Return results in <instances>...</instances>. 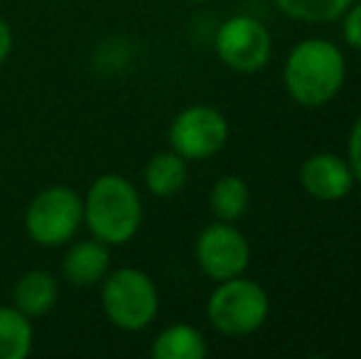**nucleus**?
I'll use <instances>...</instances> for the list:
<instances>
[{
	"instance_id": "obj_1",
	"label": "nucleus",
	"mask_w": 361,
	"mask_h": 359,
	"mask_svg": "<svg viewBox=\"0 0 361 359\" xmlns=\"http://www.w3.org/2000/svg\"><path fill=\"white\" fill-rule=\"evenodd\" d=\"M84 221L106 246L128 244L143 221V202L133 182L114 173L96 178L84 197Z\"/></svg>"
},
{
	"instance_id": "obj_16",
	"label": "nucleus",
	"mask_w": 361,
	"mask_h": 359,
	"mask_svg": "<svg viewBox=\"0 0 361 359\" xmlns=\"http://www.w3.org/2000/svg\"><path fill=\"white\" fill-rule=\"evenodd\" d=\"M283 13L305 23H332L342 18L352 0H276Z\"/></svg>"
},
{
	"instance_id": "obj_4",
	"label": "nucleus",
	"mask_w": 361,
	"mask_h": 359,
	"mask_svg": "<svg viewBox=\"0 0 361 359\" xmlns=\"http://www.w3.org/2000/svg\"><path fill=\"white\" fill-rule=\"evenodd\" d=\"M84 221V200L72 187L54 185L32 197L25 212L27 236L39 246H62L72 241Z\"/></svg>"
},
{
	"instance_id": "obj_10",
	"label": "nucleus",
	"mask_w": 361,
	"mask_h": 359,
	"mask_svg": "<svg viewBox=\"0 0 361 359\" xmlns=\"http://www.w3.org/2000/svg\"><path fill=\"white\" fill-rule=\"evenodd\" d=\"M111 254L109 246L99 239H81L74 241L67 249L62 261V273L72 286L91 288L109 276Z\"/></svg>"
},
{
	"instance_id": "obj_15",
	"label": "nucleus",
	"mask_w": 361,
	"mask_h": 359,
	"mask_svg": "<svg viewBox=\"0 0 361 359\" xmlns=\"http://www.w3.org/2000/svg\"><path fill=\"white\" fill-rule=\"evenodd\" d=\"M212 212L221 221H233L246 212L248 207V187L238 175H224L214 182L209 195Z\"/></svg>"
},
{
	"instance_id": "obj_6",
	"label": "nucleus",
	"mask_w": 361,
	"mask_h": 359,
	"mask_svg": "<svg viewBox=\"0 0 361 359\" xmlns=\"http://www.w3.org/2000/svg\"><path fill=\"white\" fill-rule=\"evenodd\" d=\"M228 140V123L212 106H190L170 126V145L185 160L216 155Z\"/></svg>"
},
{
	"instance_id": "obj_20",
	"label": "nucleus",
	"mask_w": 361,
	"mask_h": 359,
	"mask_svg": "<svg viewBox=\"0 0 361 359\" xmlns=\"http://www.w3.org/2000/svg\"><path fill=\"white\" fill-rule=\"evenodd\" d=\"M190 3H207V0H190Z\"/></svg>"
},
{
	"instance_id": "obj_5",
	"label": "nucleus",
	"mask_w": 361,
	"mask_h": 359,
	"mask_svg": "<svg viewBox=\"0 0 361 359\" xmlns=\"http://www.w3.org/2000/svg\"><path fill=\"white\" fill-rule=\"evenodd\" d=\"M212 325L224 335H251L268 317V296L258 283L236 276L221 281V286L212 293L209 305Z\"/></svg>"
},
{
	"instance_id": "obj_2",
	"label": "nucleus",
	"mask_w": 361,
	"mask_h": 359,
	"mask_svg": "<svg viewBox=\"0 0 361 359\" xmlns=\"http://www.w3.org/2000/svg\"><path fill=\"white\" fill-rule=\"evenodd\" d=\"M344 57L327 39H305L295 44L286 64V89L298 104L324 106L344 84Z\"/></svg>"
},
{
	"instance_id": "obj_9",
	"label": "nucleus",
	"mask_w": 361,
	"mask_h": 359,
	"mask_svg": "<svg viewBox=\"0 0 361 359\" xmlns=\"http://www.w3.org/2000/svg\"><path fill=\"white\" fill-rule=\"evenodd\" d=\"M300 182L302 187L322 202H337L347 197L354 187L352 168L344 163L339 155L332 153H319L312 155L300 170Z\"/></svg>"
},
{
	"instance_id": "obj_14",
	"label": "nucleus",
	"mask_w": 361,
	"mask_h": 359,
	"mask_svg": "<svg viewBox=\"0 0 361 359\" xmlns=\"http://www.w3.org/2000/svg\"><path fill=\"white\" fill-rule=\"evenodd\" d=\"M187 182V160L175 150L157 153L145 165V185L152 195L170 197L180 192Z\"/></svg>"
},
{
	"instance_id": "obj_11",
	"label": "nucleus",
	"mask_w": 361,
	"mask_h": 359,
	"mask_svg": "<svg viewBox=\"0 0 361 359\" xmlns=\"http://www.w3.org/2000/svg\"><path fill=\"white\" fill-rule=\"evenodd\" d=\"M59 296L57 278L47 271H30L18 278L13 291V305L27 317H42L54 308Z\"/></svg>"
},
{
	"instance_id": "obj_12",
	"label": "nucleus",
	"mask_w": 361,
	"mask_h": 359,
	"mask_svg": "<svg viewBox=\"0 0 361 359\" xmlns=\"http://www.w3.org/2000/svg\"><path fill=\"white\" fill-rule=\"evenodd\" d=\"M207 340L192 325H170L155 337L150 355L155 359H202L207 355Z\"/></svg>"
},
{
	"instance_id": "obj_19",
	"label": "nucleus",
	"mask_w": 361,
	"mask_h": 359,
	"mask_svg": "<svg viewBox=\"0 0 361 359\" xmlns=\"http://www.w3.org/2000/svg\"><path fill=\"white\" fill-rule=\"evenodd\" d=\"M10 49H13V30H10L8 20L0 18V64L8 59Z\"/></svg>"
},
{
	"instance_id": "obj_8",
	"label": "nucleus",
	"mask_w": 361,
	"mask_h": 359,
	"mask_svg": "<svg viewBox=\"0 0 361 359\" xmlns=\"http://www.w3.org/2000/svg\"><path fill=\"white\" fill-rule=\"evenodd\" d=\"M251 249L236 226L228 221L209 224L197 239V264L214 281H228L246 271Z\"/></svg>"
},
{
	"instance_id": "obj_18",
	"label": "nucleus",
	"mask_w": 361,
	"mask_h": 359,
	"mask_svg": "<svg viewBox=\"0 0 361 359\" xmlns=\"http://www.w3.org/2000/svg\"><path fill=\"white\" fill-rule=\"evenodd\" d=\"M349 168H352L354 180L361 182V116L354 123L352 138H349Z\"/></svg>"
},
{
	"instance_id": "obj_3",
	"label": "nucleus",
	"mask_w": 361,
	"mask_h": 359,
	"mask_svg": "<svg viewBox=\"0 0 361 359\" xmlns=\"http://www.w3.org/2000/svg\"><path fill=\"white\" fill-rule=\"evenodd\" d=\"M101 305L116 327L138 332L155 320L160 298L147 273L138 269H118L104 278Z\"/></svg>"
},
{
	"instance_id": "obj_17",
	"label": "nucleus",
	"mask_w": 361,
	"mask_h": 359,
	"mask_svg": "<svg viewBox=\"0 0 361 359\" xmlns=\"http://www.w3.org/2000/svg\"><path fill=\"white\" fill-rule=\"evenodd\" d=\"M344 39L354 49H361V3L352 5L344 18Z\"/></svg>"
},
{
	"instance_id": "obj_7",
	"label": "nucleus",
	"mask_w": 361,
	"mask_h": 359,
	"mask_svg": "<svg viewBox=\"0 0 361 359\" xmlns=\"http://www.w3.org/2000/svg\"><path fill=\"white\" fill-rule=\"evenodd\" d=\"M216 52L228 69L253 74L271 59V35L258 20L238 15L219 28Z\"/></svg>"
},
{
	"instance_id": "obj_13",
	"label": "nucleus",
	"mask_w": 361,
	"mask_h": 359,
	"mask_svg": "<svg viewBox=\"0 0 361 359\" xmlns=\"http://www.w3.org/2000/svg\"><path fill=\"white\" fill-rule=\"evenodd\" d=\"M35 345L32 322L15 305H0V359H25Z\"/></svg>"
}]
</instances>
